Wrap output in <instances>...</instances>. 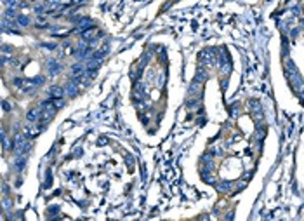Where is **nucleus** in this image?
<instances>
[{"instance_id": "obj_3", "label": "nucleus", "mask_w": 304, "mask_h": 221, "mask_svg": "<svg viewBox=\"0 0 304 221\" xmlns=\"http://www.w3.org/2000/svg\"><path fill=\"white\" fill-rule=\"evenodd\" d=\"M17 21H19V25H28V18H24V16H19Z\"/></svg>"}, {"instance_id": "obj_2", "label": "nucleus", "mask_w": 304, "mask_h": 221, "mask_svg": "<svg viewBox=\"0 0 304 221\" xmlns=\"http://www.w3.org/2000/svg\"><path fill=\"white\" fill-rule=\"evenodd\" d=\"M50 94H52V98H63V94H64V91L61 89V87H52L50 89Z\"/></svg>"}, {"instance_id": "obj_1", "label": "nucleus", "mask_w": 304, "mask_h": 221, "mask_svg": "<svg viewBox=\"0 0 304 221\" xmlns=\"http://www.w3.org/2000/svg\"><path fill=\"white\" fill-rule=\"evenodd\" d=\"M38 113H42V110H38V108H33V110H30V111H28V120H30V122L37 120V118H38Z\"/></svg>"}]
</instances>
